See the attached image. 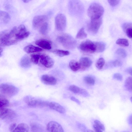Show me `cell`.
Segmentation results:
<instances>
[{
	"label": "cell",
	"mask_w": 132,
	"mask_h": 132,
	"mask_svg": "<svg viewBox=\"0 0 132 132\" xmlns=\"http://www.w3.org/2000/svg\"><path fill=\"white\" fill-rule=\"evenodd\" d=\"M17 27H14L10 31L5 30L1 32L0 35L1 46L11 45L18 42L16 39Z\"/></svg>",
	"instance_id": "6da1fadb"
},
{
	"label": "cell",
	"mask_w": 132,
	"mask_h": 132,
	"mask_svg": "<svg viewBox=\"0 0 132 132\" xmlns=\"http://www.w3.org/2000/svg\"><path fill=\"white\" fill-rule=\"evenodd\" d=\"M103 6L100 4L94 3L89 6L87 11V14L91 19L102 17L104 13Z\"/></svg>",
	"instance_id": "7a4b0ae2"
},
{
	"label": "cell",
	"mask_w": 132,
	"mask_h": 132,
	"mask_svg": "<svg viewBox=\"0 0 132 132\" xmlns=\"http://www.w3.org/2000/svg\"><path fill=\"white\" fill-rule=\"evenodd\" d=\"M57 40L64 47L68 49H73L76 45V41L71 36L68 34H63L58 36Z\"/></svg>",
	"instance_id": "3957f363"
},
{
	"label": "cell",
	"mask_w": 132,
	"mask_h": 132,
	"mask_svg": "<svg viewBox=\"0 0 132 132\" xmlns=\"http://www.w3.org/2000/svg\"><path fill=\"white\" fill-rule=\"evenodd\" d=\"M1 94L6 97H11L18 92V88L15 86L7 84H1L0 86Z\"/></svg>",
	"instance_id": "277c9868"
},
{
	"label": "cell",
	"mask_w": 132,
	"mask_h": 132,
	"mask_svg": "<svg viewBox=\"0 0 132 132\" xmlns=\"http://www.w3.org/2000/svg\"><path fill=\"white\" fill-rule=\"evenodd\" d=\"M24 100L28 106L34 107L42 108L48 106L49 102L30 96H27L25 97Z\"/></svg>",
	"instance_id": "5b68a950"
},
{
	"label": "cell",
	"mask_w": 132,
	"mask_h": 132,
	"mask_svg": "<svg viewBox=\"0 0 132 132\" xmlns=\"http://www.w3.org/2000/svg\"><path fill=\"white\" fill-rule=\"evenodd\" d=\"M79 48L82 52L89 53L96 52V42L86 40L82 42L79 45Z\"/></svg>",
	"instance_id": "8992f818"
},
{
	"label": "cell",
	"mask_w": 132,
	"mask_h": 132,
	"mask_svg": "<svg viewBox=\"0 0 132 132\" xmlns=\"http://www.w3.org/2000/svg\"><path fill=\"white\" fill-rule=\"evenodd\" d=\"M55 24L56 29L59 31L64 30L66 27L67 19L65 15L63 14H58L55 18Z\"/></svg>",
	"instance_id": "52a82bcc"
},
{
	"label": "cell",
	"mask_w": 132,
	"mask_h": 132,
	"mask_svg": "<svg viewBox=\"0 0 132 132\" xmlns=\"http://www.w3.org/2000/svg\"><path fill=\"white\" fill-rule=\"evenodd\" d=\"M102 17L91 19L88 26V31L92 33L96 34L102 23Z\"/></svg>",
	"instance_id": "ba28073f"
},
{
	"label": "cell",
	"mask_w": 132,
	"mask_h": 132,
	"mask_svg": "<svg viewBox=\"0 0 132 132\" xmlns=\"http://www.w3.org/2000/svg\"><path fill=\"white\" fill-rule=\"evenodd\" d=\"M16 114L13 110L6 107L0 108V118L2 120H11L15 118Z\"/></svg>",
	"instance_id": "9c48e42d"
},
{
	"label": "cell",
	"mask_w": 132,
	"mask_h": 132,
	"mask_svg": "<svg viewBox=\"0 0 132 132\" xmlns=\"http://www.w3.org/2000/svg\"><path fill=\"white\" fill-rule=\"evenodd\" d=\"M30 34L29 32L27 30L24 25L20 24L17 27L16 38L18 42L27 37Z\"/></svg>",
	"instance_id": "30bf717a"
},
{
	"label": "cell",
	"mask_w": 132,
	"mask_h": 132,
	"mask_svg": "<svg viewBox=\"0 0 132 132\" xmlns=\"http://www.w3.org/2000/svg\"><path fill=\"white\" fill-rule=\"evenodd\" d=\"M48 20V17L45 15H39L35 16L32 21L33 28L36 29L40 27L43 23L47 22Z\"/></svg>",
	"instance_id": "8fae6325"
},
{
	"label": "cell",
	"mask_w": 132,
	"mask_h": 132,
	"mask_svg": "<svg viewBox=\"0 0 132 132\" xmlns=\"http://www.w3.org/2000/svg\"><path fill=\"white\" fill-rule=\"evenodd\" d=\"M39 61L42 65L48 68L52 67L54 63L53 60L50 56L44 54L40 55Z\"/></svg>",
	"instance_id": "7c38bea8"
},
{
	"label": "cell",
	"mask_w": 132,
	"mask_h": 132,
	"mask_svg": "<svg viewBox=\"0 0 132 132\" xmlns=\"http://www.w3.org/2000/svg\"><path fill=\"white\" fill-rule=\"evenodd\" d=\"M46 129L49 132H64L62 126L57 122L54 121H50L48 123Z\"/></svg>",
	"instance_id": "4fadbf2b"
},
{
	"label": "cell",
	"mask_w": 132,
	"mask_h": 132,
	"mask_svg": "<svg viewBox=\"0 0 132 132\" xmlns=\"http://www.w3.org/2000/svg\"><path fill=\"white\" fill-rule=\"evenodd\" d=\"M77 0H71L69 2V7L70 10L73 13L79 14L82 9V5Z\"/></svg>",
	"instance_id": "5bb4252c"
},
{
	"label": "cell",
	"mask_w": 132,
	"mask_h": 132,
	"mask_svg": "<svg viewBox=\"0 0 132 132\" xmlns=\"http://www.w3.org/2000/svg\"><path fill=\"white\" fill-rule=\"evenodd\" d=\"M41 80L44 84L49 85H54L57 82L55 77L46 74L43 75L41 77Z\"/></svg>",
	"instance_id": "9a60e30c"
},
{
	"label": "cell",
	"mask_w": 132,
	"mask_h": 132,
	"mask_svg": "<svg viewBox=\"0 0 132 132\" xmlns=\"http://www.w3.org/2000/svg\"><path fill=\"white\" fill-rule=\"evenodd\" d=\"M48 106L51 109L60 113H64L65 112L64 108L59 104L54 102H49Z\"/></svg>",
	"instance_id": "2e32d148"
},
{
	"label": "cell",
	"mask_w": 132,
	"mask_h": 132,
	"mask_svg": "<svg viewBox=\"0 0 132 132\" xmlns=\"http://www.w3.org/2000/svg\"><path fill=\"white\" fill-rule=\"evenodd\" d=\"M36 44L42 48L50 50L51 48V43L48 40L44 39H40L37 40L35 42Z\"/></svg>",
	"instance_id": "e0dca14e"
},
{
	"label": "cell",
	"mask_w": 132,
	"mask_h": 132,
	"mask_svg": "<svg viewBox=\"0 0 132 132\" xmlns=\"http://www.w3.org/2000/svg\"><path fill=\"white\" fill-rule=\"evenodd\" d=\"M81 68L84 70L90 67L92 65V62L88 57H85L81 58L79 61Z\"/></svg>",
	"instance_id": "ac0fdd59"
},
{
	"label": "cell",
	"mask_w": 132,
	"mask_h": 132,
	"mask_svg": "<svg viewBox=\"0 0 132 132\" xmlns=\"http://www.w3.org/2000/svg\"><path fill=\"white\" fill-rule=\"evenodd\" d=\"M24 50L27 53L39 52L43 51L41 48L32 45H28L25 46L24 48Z\"/></svg>",
	"instance_id": "d6986e66"
},
{
	"label": "cell",
	"mask_w": 132,
	"mask_h": 132,
	"mask_svg": "<svg viewBox=\"0 0 132 132\" xmlns=\"http://www.w3.org/2000/svg\"><path fill=\"white\" fill-rule=\"evenodd\" d=\"M29 128L28 126L24 123H21L17 125L14 132H28Z\"/></svg>",
	"instance_id": "ffe728a7"
},
{
	"label": "cell",
	"mask_w": 132,
	"mask_h": 132,
	"mask_svg": "<svg viewBox=\"0 0 132 132\" xmlns=\"http://www.w3.org/2000/svg\"><path fill=\"white\" fill-rule=\"evenodd\" d=\"M30 61V59L28 56L26 55H24L21 59L20 62V64L23 68H28L31 65Z\"/></svg>",
	"instance_id": "44dd1931"
},
{
	"label": "cell",
	"mask_w": 132,
	"mask_h": 132,
	"mask_svg": "<svg viewBox=\"0 0 132 132\" xmlns=\"http://www.w3.org/2000/svg\"><path fill=\"white\" fill-rule=\"evenodd\" d=\"M0 19L3 23L7 24L10 21L11 17L9 14L7 12L0 11Z\"/></svg>",
	"instance_id": "7402d4cb"
},
{
	"label": "cell",
	"mask_w": 132,
	"mask_h": 132,
	"mask_svg": "<svg viewBox=\"0 0 132 132\" xmlns=\"http://www.w3.org/2000/svg\"><path fill=\"white\" fill-rule=\"evenodd\" d=\"M123 28L127 37L132 39V23H127L124 25Z\"/></svg>",
	"instance_id": "603a6c76"
},
{
	"label": "cell",
	"mask_w": 132,
	"mask_h": 132,
	"mask_svg": "<svg viewBox=\"0 0 132 132\" xmlns=\"http://www.w3.org/2000/svg\"><path fill=\"white\" fill-rule=\"evenodd\" d=\"M69 66L70 69L74 71H77L81 69L79 62L74 60H72L70 61Z\"/></svg>",
	"instance_id": "cb8c5ba5"
},
{
	"label": "cell",
	"mask_w": 132,
	"mask_h": 132,
	"mask_svg": "<svg viewBox=\"0 0 132 132\" xmlns=\"http://www.w3.org/2000/svg\"><path fill=\"white\" fill-rule=\"evenodd\" d=\"M124 86L126 90L129 92H132V78L129 77L126 80Z\"/></svg>",
	"instance_id": "d4e9b609"
},
{
	"label": "cell",
	"mask_w": 132,
	"mask_h": 132,
	"mask_svg": "<svg viewBox=\"0 0 132 132\" xmlns=\"http://www.w3.org/2000/svg\"><path fill=\"white\" fill-rule=\"evenodd\" d=\"M7 97L0 94V108L6 107L9 104V102Z\"/></svg>",
	"instance_id": "484cf974"
},
{
	"label": "cell",
	"mask_w": 132,
	"mask_h": 132,
	"mask_svg": "<svg viewBox=\"0 0 132 132\" xmlns=\"http://www.w3.org/2000/svg\"><path fill=\"white\" fill-rule=\"evenodd\" d=\"M51 52L60 57L68 55L69 54V52L67 51L56 49L52 50Z\"/></svg>",
	"instance_id": "4316f807"
},
{
	"label": "cell",
	"mask_w": 132,
	"mask_h": 132,
	"mask_svg": "<svg viewBox=\"0 0 132 132\" xmlns=\"http://www.w3.org/2000/svg\"><path fill=\"white\" fill-rule=\"evenodd\" d=\"M31 130L33 132L42 131L43 128L40 125L35 123H32L30 125Z\"/></svg>",
	"instance_id": "83f0119b"
},
{
	"label": "cell",
	"mask_w": 132,
	"mask_h": 132,
	"mask_svg": "<svg viewBox=\"0 0 132 132\" xmlns=\"http://www.w3.org/2000/svg\"><path fill=\"white\" fill-rule=\"evenodd\" d=\"M96 53H101L105 50V44L104 42H96Z\"/></svg>",
	"instance_id": "f1b7e54d"
},
{
	"label": "cell",
	"mask_w": 132,
	"mask_h": 132,
	"mask_svg": "<svg viewBox=\"0 0 132 132\" xmlns=\"http://www.w3.org/2000/svg\"><path fill=\"white\" fill-rule=\"evenodd\" d=\"M87 34L85 32L84 28H81L78 31L76 36L78 39H83L87 37Z\"/></svg>",
	"instance_id": "f546056e"
},
{
	"label": "cell",
	"mask_w": 132,
	"mask_h": 132,
	"mask_svg": "<svg viewBox=\"0 0 132 132\" xmlns=\"http://www.w3.org/2000/svg\"><path fill=\"white\" fill-rule=\"evenodd\" d=\"M39 28L40 33L43 35H45L47 33L48 29V24L46 22L43 23Z\"/></svg>",
	"instance_id": "4dcf8cb0"
},
{
	"label": "cell",
	"mask_w": 132,
	"mask_h": 132,
	"mask_svg": "<svg viewBox=\"0 0 132 132\" xmlns=\"http://www.w3.org/2000/svg\"><path fill=\"white\" fill-rule=\"evenodd\" d=\"M117 45L127 47L129 45L128 40L126 39L120 38L118 39L116 42Z\"/></svg>",
	"instance_id": "1f68e13d"
},
{
	"label": "cell",
	"mask_w": 132,
	"mask_h": 132,
	"mask_svg": "<svg viewBox=\"0 0 132 132\" xmlns=\"http://www.w3.org/2000/svg\"><path fill=\"white\" fill-rule=\"evenodd\" d=\"M105 63L104 59L102 57L100 58L96 61V66L98 69H102Z\"/></svg>",
	"instance_id": "d6a6232c"
},
{
	"label": "cell",
	"mask_w": 132,
	"mask_h": 132,
	"mask_svg": "<svg viewBox=\"0 0 132 132\" xmlns=\"http://www.w3.org/2000/svg\"><path fill=\"white\" fill-rule=\"evenodd\" d=\"M84 82L87 84L90 85H93L95 83L94 79L89 76H86L84 78Z\"/></svg>",
	"instance_id": "836d02e7"
},
{
	"label": "cell",
	"mask_w": 132,
	"mask_h": 132,
	"mask_svg": "<svg viewBox=\"0 0 132 132\" xmlns=\"http://www.w3.org/2000/svg\"><path fill=\"white\" fill-rule=\"evenodd\" d=\"M40 55L33 54L30 55V60L34 64H38L40 57Z\"/></svg>",
	"instance_id": "e575fe53"
},
{
	"label": "cell",
	"mask_w": 132,
	"mask_h": 132,
	"mask_svg": "<svg viewBox=\"0 0 132 132\" xmlns=\"http://www.w3.org/2000/svg\"><path fill=\"white\" fill-rule=\"evenodd\" d=\"M116 53L118 55L123 58L125 57L127 55L126 51L122 48L118 49L116 51Z\"/></svg>",
	"instance_id": "d590c367"
},
{
	"label": "cell",
	"mask_w": 132,
	"mask_h": 132,
	"mask_svg": "<svg viewBox=\"0 0 132 132\" xmlns=\"http://www.w3.org/2000/svg\"><path fill=\"white\" fill-rule=\"evenodd\" d=\"M80 88L75 85H72L69 86L68 89L69 90L73 93L79 94Z\"/></svg>",
	"instance_id": "8d00e7d4"
},
{
	"label": "cell",
	"mask_w": 132,
	"mask_h": 132,
	"mask_svg": "<svg viewBox=\"0 0 132 132\" xmlns=\"http://www.w3.org/2000/svg\"><path fill=\"white\" fill-rule=\"evenodd\" d=\"M77 126L80 130L83 131L89 132L93 131L91 130L88 129L83 124L80 123H78Z\"/></svg>",
	"instance_id": "74e56055"
},
{
	"label": "cell",
	"mask_w": 132,
	"mask_h": 132,
	"mask_svg": "<svg viewBox=\"0 0 132 132\" xmlns=\"http://www.w3.org/2000/svg\"><path fill=\"white\" fill-rule=\"evenodd\" d=\"M79 94L84 97H88L90 96V95L88 92L85 89L80 88Z\"/></svg>",
	"instance_id": "f35d334b"
},
{
	"label": "cell",
	"mask_w": 132,
	"mask_h": 132,
	"mask_svg": "<svg viewBox=\"0 0 132 132\" xmlns=\"http://www.w3.org/2000/svg\"><path fill=\"white\" fill-rule=\"evenodd\" d=\"M94 123L96 125L103 131L105 130V128L104 125L100 121L97 120H95L94 121Z\"/></svg>",
	"instance_id": "ab89813d"
},
{
	"label": "cell",
	"mask_w": 132,
	"mask_h": 132,
	"mask_svg": "<svg viewBox=\"0 0 132 132\" xmlns=\"http://www.w3.org/2000/svg\"><path fill=\"white\" fill-rule=\"evenodd\" d=\"M120 1V0H108V2L111 6L114 7L118 4Z\"/></svg>",
	"instance_id": "60d3db41"
},
{
	"label": "cell",
	"mask_w": 132,
	"mask_h": 132,
	"mask_svg": "<svg viewBox=\"0 0 132 132\" xmlns=\"http://www.w3.org/2000/svg\"><path fill=\"white\" fill-rule=\"evenodd\" d=\"M113 77L114 79L119 81H121L122 79V76L119 73H116L114 74Z\"/></svg>",
	"instance_id": "b9f144b4"
},
{
	"label": "cell",
	"mask_w": 132,
	"mask_h": 132,
	"mask_svg": "<svg viewBox=\"0 0 132 132\" xmlns=\"http://www.w3.org/2000/svg\"><path fill=\"white\" fill-rule=\"evenodd\" d=\"M114 66L116 67H120L122 65L121 61L118 60H116L114 61L113 63Z\"/></svg>",
	"instance_id": "7bdbcfd3"
},
{
	"label": "cell",
	"mask_w": 132,
	"mask_h": 132,
	"mask_svg": "<svg viewBox=\"0 0 132 132\" xmlns=\"http://www.w3.org/2000/svg\"><path fill=\"white\" fill-rule=\"evenodd\" d=\"M17 126L16 124L14 123L11 124L9 127V130L10 132H13Z\"/></svg>",
	"instance_id": "ee69618b"
},
{
	"label": "cell",
	"mask_w": 132,
	"mask_h": 132,
	"mask_svg": "<svg viewBox=\"0 0 132 132\" xmlns=\"http://www.w3.org/2000/svg\"><path fill=\"white\" fill-rule=\"evenodd\" d=\"M93 127L95 131L97 132H102L103 131L99 128L96 125L94 124L93 125Z\"/></svg>",
	"instance_id": "f6af8a7d"
},
{
	"label": "cell",
	"mask_w": 132,
	"mask_h": 132,
	"mask_svg": "<svg viewBox=\"0 0 132 132\" xmlns=\"http://www.w3.org/2000/svg\"><path fill=\"white\" fill-rule=\"evenodd\" d=\"M70 99L71 100L76 102L79 105H80L81 104L80 101L78 99L74 96L71 97H70Z\"/></svg>",
	"instance_id": "bcb514c9"
},
{
	"label": "cell",
	"mask_w": 132,
	"mask_h": 132,
	"mask_svg": "<svg viewBox=\"0 0 132 132\" xmlns=\"http://www.w3.org/2000/svg\"><path fill=\"white\" fill-rule=\"evenodd\" d=\"M128 122L129 124L132 126V114L129 116L128 119Z\"/></svg>",
	"instance_id": "7dc6e473"
},
{
	"label": "cell",
	"mask_w": 132,
	"mask_h": 132,
	"mask_svg": "<svg viewBox=\"0 0 132 132\" xmlns=\"http://www.w3.org/2000/svg\"><path fill=\"white\" fill-rule=\"evenodd\" d=\"M127 72L132 76V68H130L127 70Z\"/></svg>",
	"instance_id": "c3c4849f"
},
{
	"label": "cell",
	"mask_w": 132,
	"mask_h": 132,
	"mask_svg": "<svg viewBox=\"0 0 132 132\" xmlns=\"http://www.w3.org/2000/svg\"><path fill=\"white\" fill-rule=\"evenodd\" d=\"M23 2L25 3H27L30 2L31 0H21Z\"/></svg>",
	"instance_id": "681fc988"
},
{
	"label": "cell",
	"mask_w": 132,
	"mask_h": 132,
	"mask_svg": "<svg viewBox=\"0 0 132 132\" xmlns=\"http://www.w3.org/2000/svg\"><path fill=\"white\" fill-rule=\"evenodd\" d=\"M3 51V50L1 47L0 48V56L1 55V53H2Z\"/></svg>",
	"instance_id": "f907efd6"
},
{
	"label": "cell",
	"mask_w": 132,
	"mask_h": 132,
	"mask_svg": "<svg viewBox=\"0 0 132 132\" xmlns=\"http://www.w3.org/2000/svg\"><path fill=\"white\" fill-rule=\"evenodd\" d=\"M130 100L131 102L132 103V96L130 98Z\"/></svg>",
	"instance_id": "816d5d0a"
}]
</instances>
